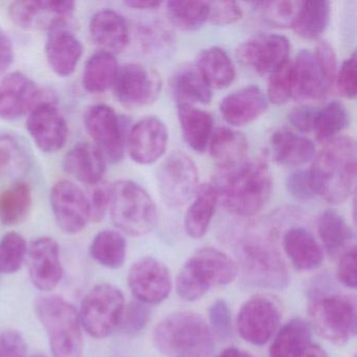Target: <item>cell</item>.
Instances as JSON below:
<instances>
[{
  "instance_id": "cell-4",
  "label": "cell",
  "mask_w": 357,
  "mask_h": 357,
  "mask_svg": "<svg viewBox=\"0 0 357 357\" xmlns=\"http://www.w3.org/2000/svg\"><path fill=\"white\" fill-rule=\"evenodd\" d=\"M239 273L227 254L212 248L197 250L183 264L176 278V291L183 300L202 298L214 286L231 283Z\"/></svg>"
},
{
  "instance_id": "cell-29",
  "label": "cell",
  "mask_w": 357,
  "mask_h": 357,
  "mask_svg": "<svg viewBox=\"0 0 357 357\" xmlns=\"http://www.w3.org/2000/svg\"><path fill=\"white\" fill-rule=\"evenodd\" d=\"M193 198L185 213V227L190 237L200 239L206 235L212 222L219 202L218 193L214 185L204 183L198 187Z\"/></svg>"
},
{
  "instance_id": "cell-22",
  "label": "cell",
  "mask_w": 357,
  "mask_h": 357,
  "mask_svg": "<svg viewBox=\"0 0 357 357\" xmlns=\"http://www.w3.org/2000/svg\"><path fill=\"white\" fill-rule=\"evenodd\" d=\"M45 55L51 70L57 76L66 78L76 70L82 58L83 45L66 24H62L49 31Z\"/></svg>"
},
{
  "instance_id": "cell-42",
  "label": "cell",
  "mask_w": 357,
  "mask_h": 357,
  "mask_svg": "<svg viewBox=\"0 0 357 357\" xmlns=\"http://www.w3.org/2000/svg\"><path fill=\"white\" fill-rule=\"evenodd\" d=\"M28 162V154L17 137L0 135V178L24 170Z\"/></svg>"
},
{
  "instance_id": "cell-52",
  "label": "cell",
  "mask_w": 357,
  "mask_h": 357,
  "mask_svg": "<svg viewBox=\"0 0 357 357\" xmlns=\"http://www.w3.org/2000/svg\"><path fill=\"white\" fill-rule=\"evenodd\" d=\"M89 199V211H91V221L100 222L103 220L110 206V185L99 183L93 185Z\"/></svg>"
},
{
  "instance_id": "cell-7",
  "label": "cell",
  "mask_w": 357,
  "mask_h": 357,
  "mask_svg": "<svg viewBox=\"0 0 357 357\" xmlns=\"http://www.w3.org/2000/svg\"><path fill=\"white\" fill-rule=\"evenodd\" d=\"M237 258L244 279L250 285L269 289L287 287V267L268 238L256 235L244 238L238 245Z\"/></svg>"
},
{
  "instance_id": "cell-9",
  "label": "cell",
  "mask_w": 357,
  "mask_h": 357,
  "mask_svg": "<svg viewBox=\"0 0 357 357\" xmlns=\"http://www.w3.org/2000/svg\"><path fill=\"white\" fill-rule=\"evenodd\" d=\"M124 294L116 286L100 284L83 298L79 313L83 329L95 338H105L120 325Z\"/></svg>"
},
{
  "instance_id": "cell-49",
  "label": "cell",
  "mask_w": 357,
  "mask_h": 357,
  "mask_svg": "<svg viewBox=\"0 0 357 357\" xmlns=\"http://www.w3.org/2000/svg\"><path fill=\"white\" fill-rule=\"evenodd\" d=\"M335 82L342 97L354 99L357 91V64L355 54H352L350 58L342 62L336 75Z\"/></svg>"
},
{
  "instance_id": "cell-40",
  "label": "cell",
  "mask_w": 357,
  "mask_h": 357,
  "mask_svg": "<svg viewBox=\"0 0 357 357\" xmlns=\"http://www.w3.org/2000/svg\"><path fill=\"white\" fill-rule=\"evenodd\" d=\"M169 20L181 31H196L208 18V1H169L167 3Z\"/></svg>"
},
{
  "instance_id": "cell-53",
  "label": "cell",
  "mask_w": 357,
  "mask_h": 357,
  "mask_svg": "<svg viewBox=\"0 0 357 357\" xmlns=\"http://www.w3.org/2000/svg\"><path fill=\"white\" fill-rule=\"evenodd\" d=\"M356 248H348L340 257L336 269L338 281L348 288L355 289L357 286Z\"/></svg>"
},
{
  "instance_id": "cell-3",
  "label": "cell",
  "mask_w": 357,
  "mask_h": 357,
  "mask_svg": "<svg viewBox=\"0 0 357 357\" xmlns=\"http://www.w3.org/2000/svg\"><path fill=\"white\" fill-rule=\"evenodd\" d=\"M155 348L169 357H211L214 336L197 313L183 311L162 319L153 332Z\"/></svg>"
},
{
  "instance_id": "cell-39",
  "label": "cell",
  "mask_w": 357,
  "mask_h": 357,
  "mask_svg": "<svg viewBox=\"0 0 357 357\" xmlns=\"http://www.w3.org/2000/svg\"><path fill=\"white\" fill-rule=\"evenodd\" d=\"M317 233L331 256L344 250L353 238L352 231L344 217L334 210H326L319 215Z\"/></svg>"
},
{
  "instance_id": "cell-55",
  "label": "cell",
  "mask_w": 357,
  "mask_h": 357,
  "mask_svg": "<svg viewBox=\"0 0 357 357\" xmlns=\"http://www.w3.org/2000/svg\"><path fill=\"white\" fill-rule=\"evenodd\" d=\"M319 110V108L312 106H298L292 108L291 112L288 114V120L301 132H310L314 131Z\"/></svg>"
},
{
  "instance_id": "cell-61",
  "label": "cell",
  "mask_w": 357,
  "mask_h": 357,
  "mask_svg": "<svg viewBox=\"0 0 357 357\" xmlns=\"http://www.w3.org/2000/svg\"><path fill=\"white\" fill-rule=\"evenodd\" d=\"M32 357H47V356H45V355H43V354H36V355H34V356H32Z\"/></svg>"
},
{
  "instance_id": "cell-25",
  "label": "cell",
  "mask_w": 357,
  "mask_h": 357,
  "mask_svg": "<svg viewBox=\"0 0 357 357\" xmlns=\"http://www.w3.org/2000/svg\"><path fill=\"white\" fill-rule=\"evenodd\" d=\"M64 170L84 185L101 183L106 172L107 162L103 154L93 144L80 143L66 153Z\"/></svg>"
},
{
  "instance_id": "cell-45",
  "label": "cell",
  "mask_w": 357,
  "mask_h": 357,
  "mask_svg": "<svg viewBox=\"0 0 357 357\" xmlns=\"http://www.w3.org/2000/svg\"><path fill=\"white\" fill-rule=\"evenodd\" d=\"M301 3L296 1H267L256 3L263 20L273 26H292Z\"/></svg>"
},
{
  "instance_id": "cell-37",
  "label": "cell",
  "mask_w": 357,
  "mask_h": 357,
  "mask_svg": "<svg viewBox=\"0 0 357 357\" xmlns=\"http://www.w3.org/2000/svg\"><path fill=\"white\" fill-rule=\"evenodd\" d=\"M33 204L32 189L17 181L0 192V221L5 225H17L28 217Z\"/></svg>"
},
{
  "instance_id": "cell-46",
  "label": "cell",
  "mask_w": 357,
  "mask_h": 357,
  "mask_svg": "<svg viewBox=\"0 0 357 357\" xmlns=\"http://www.w3.org/2000/svg\"><path fill=\"white\" fill-rule=\"evenodd\" d=\"M151 317V309L144 303L132 302L125 306L121 317L119 329L129 336H135L143 331Z\"/></svg>"
},
{
  "instance_id": "cell-11",
  "label": "cell",
  "mask_w": 357,
  "mask_h": 357,
  "mask_svg": "<svg viewBox=\"0 0 357 357\" xmlns=\"http://www.w3.org/2000/svg\"><path fill=\"white\" fill-rule=\"evenodd\" d=\"M83 122L93 145L101 151L106 162H121L124 156L125 139L116 112L109 106L96 104L86 108Z\"/></svg>"
},
{
  "instance_id": "cell-32",
  "label": "cell",
  "mask_w": 357,
  "mask_h": 357,
  "mask_svg": "<svg viewBox=\"0 0 357 357\" xmlns=\"http://www.w3.org/2000/svg\"><path fill=\"white\" fill-rule=\"evenodd\" d=\"M196 68L211 89H227L236 78L233 61L220 47H208L200 52Z\"/></svg>"
},
{
  "instance_id": "cell-47",
  "label": "cell",
  "mask_w": 357,
  "mask_h": 357,
  "mask_svg": "<svg viewBox=\"0 0 357 357\" xmlns=\"http://www.w3.org/2000/svg\"><path fill=\"white\" fill-rule=\"evenodd\" d=\"M211 332L219 340H227L231 334V314L225 300H217L208 309Z\"/></svg>"
},
{
  "instance_id": "cell-54",
  "label": "cell",
  "mask_w": 357,
  "mask_h": 357,
  "mask_svg": "<svg viewBox=\"0 0 357 357\" xmlns=\"http://www.w3.org/2000/svg\"><path fill=\"white\" fill-rule=\"evenodd\" d=\"M156 26H142L139 36L146 50L155 53L156 50L164 52L170 45L171 39L166 29L155 24Z\"/></svg>"
},
{
  "instance_id": "cell-17",
  "label": "cell",
  "mask_w": 357,
  "mask_h": 357,
  "mask_svg": "<svg viewBox=\"0 0 357 357\" xmlns=\"http://www.w3.org/2000/svg\"><path fill=\"white\" fill-rule=\"evenodd\" d=\"M26 129L37 147L45 153L60 151L68 141V123L54 98L41 102L29 114Z\"/></svg>"
},
{
  "instance_id": "cell-57",
  "label": "cell",
  "mask_w": 357,
  "mask_h": 357,
  "mask_svg": "<svg viewBox=\"0 0 357 357\" xmlns=\"http://www.w3.org/2000/svg\"><path fill=\"white\" fill-rule=\"evenodd\" d=\"M15 54H14L13 43L5 31L0 29V74L9 70L13 64Z\"/></svg>"
},
{
  "instance_id": "cell-16",
  "label": "cell",
  "mask_w": 357,
  "mask_h": 357,
  "mask_svg": "<svg viewBox=\"0 0 357 357\" xmlns=\"http://www.w3.org/2000/svg\"><path fill=\"white\" fill-rule=\"evenodd\" d=\"M128 285L139 302L156 305L164 302L172 289L168 267L153 257H144L131 266Z\"/></svg>"
},
{
  "instance_id": "cell-31",
  "label": "cell",
  "mask_w": 357,
  "mask_h": 357,
  "mask_svg": "<svg viewBox=\"0 0 357 357\" xmlns=\"http://www.w3.org/2000/svg\"><path fill=\"white\" fill-rule=\"evenodd\" d=\"M171 89L177 104L206 105L212 100V89L196 66H183L177 70L171 80Z\"/></svg>"
},
{
  "instance_id": "cell-59",
  "label": "cell",
  "mask_w": 357,
  "mask_h": 357,
  "mask_svg": "<svg viewBox=\"0 0 357 357\" xmlns=\"http://www.w3.org/2000/svg\"><path fill=\"white\" fill-rule=\"evenodd\" d=\"M216 357H252L248 353L244 351L239 350V349L231 347V348L225 349L222 352L219 353Z\"/></svg>"
},
{
  "instance_id": "cell-48",
  "label": "cell",
  "mask_w": 357,
  "mask_h": 357,
  "mask_svg": "<svg viewBox=\"0 0 357 357\" xmlns=\"http://www.w3.org/2000/svg\"><path fill=\"white\" fill-rule=\"evenodd\" d=\"M243 16L241 7L235 1L208 3V18L216 26H229L239 22Z\"/></svg>"
},
{
  "instance_id": "cell-35",
  "label": "cell",
  "mask_w": 357,
  "mask_h": 357,
  "mask_svg": "<svg viewBox=\"0 0 357 357\" xmlns=\"http://www.w3.org/2000/svg\"><path fill=\"white\" fill-rule=\"evenodd\" d=\"M331 14V5L325 0L301 3L292 22V29L298 36L307 40H315L327 29Z\"/></svg>"
},
{
  "instance_id": "cell-20",
  "label": "cell",
  "mask_w": 357,
  "mask_h": 357,
  "mask_svg": "<svg viewBox=\"0 0 357 357\" xmlns=\"http://www.w3.org/2000/svg\"><path fill=\"white\" fill-rule=\"evenodd\" d=\"M166 125L155 116L143 119L131 128L127 139V149L133 162L151 165L160 160L168 147Z\"/></svg>"
},
{
  "instance_id": "cell-34",
  "label": "cell",
  "mask_w": 357,
  "mask_h": 357,
  "mask_svg": "<svg viewBox=\"0 0 357 357\" xmlns=\"http://www.w3.org/2000/svg\"><path fill=\"white\" fill-rule=\"evenodd\" d=\"M310 344V325L301 319H291L275 336L269 349V356L302 357Z\"/></svg>"
},
{
  "instance_id": "cell-1",
  "label": "cell",
  "mask_w": 357,
  "mask_h": 357,
  "mask_svg": "<svg viewBox=\"0 0 357 357\" xmlns=\"http://www.w3.org/2000/svg\"><path fill=\"white\" fill-rule=\"evenodd\" d=\"M215 189L225 210L248 217L262 210L273 193V176L266 162L242 160L222 167L215 178Z\"/></svg>"
},
{
  "instance_id": "cell-18",
  "label": "cell",
  "mask_w": 357,
  "mask_h": 357,
  "mask_svg": "<svg viewBox=\"0 0 357 357\" xmlns=\"http://www.w3.org/2000/svg\"><path fill=\"white\" fill-rule=\"evenodd\" d=\"M290 45L280 35H260L244 41L236 50L238 61L256 74L271 75L289 60Z\"/></svg>"
},
{
  "instance_id": "cell-21",
  "label": "cell",
  "mask_w": 357,
  "mask_h": 357,
  "mask_svg": "<svg viewBox=\"0 0 357 357\" xmlns=\"http://www.w3.org/2000/svg\"><path fill=\"white\" fill-rule=\"evenodd\" d=\"M29 271L32 283L43 291L57 287L63 275L59 245L51 237L34 240L28 248Z\"/></svg>"
},
{
  "instance_id": "cell-24",
  "label": "cell",
  "mask_w": 357,
  "mask_h": 357,
  "mask_svg": "<svg viewBox=\"0 0 357 357\" xmlns=\"http://www.w3.org/2000/svg\"><path fill=\"white\" fill-rule=\"evenodd\" d=\"M89 32L101 51L114 56L122 53L130 39L126 20L112 10H101L93 14L89 22Z\"/></svg>"
},
{
  "instance_id": "cell-27",
  "label": "cell",
  "mask_w": 357,
  "mask_h": 357,
  "mask_svg": "<svg viewBox=\"0 0 357 357\" xmlns=\"http://www.w3.org/2000/svg\"><path fill=\"white\" fill-rule=\"evenodd\" d=\"M284 250L298 271H314L324 261V252L310 231L303 227H292L283 238Z\"/></svg>"
},
{
  "instance_id": "cell-44",
  "label": "cell",
  "mask_w": 357,
  "mask_h": 357,
  "mask_svg": "<svg viewBox=\"0 0 357 357\" xmlns=\"http://www.w3.org/2000/svg\"><path fill=\"white\" fill-rule=\"evenodd\" d=\"M294 96V72L290 60L284 62L269 76L267 100L275 105H283Z\"/></svg>"
},
{
  "instance_id": "cell-19",
  "label": "cell",
  "mask_w": 357,
  "mask_h": 357,
  "mask_svg": "<svg viewBox=\"0 0 357 357\" xmlns=\"http://www.w3.org/2000/svg\"><path fill=\"white\" fill-rule=\"evenodd\" d=\"M51 206L56 222L64 233H80L91 221L87 196L72 181H60L54 185Z\"/></svg>"
},
{
  "instance_id": "cell-38",
  "label": "cell",
  "mask_w": 357,
  "mask_h": 357,
  "mask_svg": "<svg viewBox=\"0 0 357 357\" xmlns=\"http://www.w3.org/2000/svg\"><path fill=\"white\" fill-rule=\"evenodd\" d=\"M127 244L122 234L116 231H100L91 242L89 252L102 266L116 269L126 260Z\"/></svg>"
},
{
  "instance_id": "cell-8",
  "label": "cell",
  "mask_w": 357,
  "mask_h": 357,
  "mask_svg": "<svg viewBox=\"0 0 357 357\" xmlns=\"http://www.w3.org/2000/svg\"><path fill=\"white\" fill-rule=\"evenodd\" d=\"M313 327L321 337L334 344H346L356 330V308L348 296H317L308 307Z\"/></svg>"
},
{
  "instance_id": "cell-12",
  "label": "cell",
  "mask_w": 357,
  "mask_h": 357,
  "mask_svg": "<svg viewBox=\"0 0 357 357\" xmlns=\"http://www.w3.org/2000/svg\"><path fill=\"white\" fill-rule=\"evenodd\" d=\"M114 97L128 108H139L155 102L162 89L160 75L143 64L128 63L119 68Z\"/></svg>"
},
{
  "instance_id": "cell-15",
  "label": "cell",
  "mask_w": 357,
  "mask_h": 357,
  "mask_svg": "<svg viewBox=\"0 0 357 357\" xmlns=\"http://www.w3.org/2000/svg\"><path fill=\"white\" fill-rule=\"evenodd\" d=\"M75 9L74 1L24 0L11 3L9 16L14 24L24 30L51 31L56 26L66 24Z\"/></svg>"
},
{
  "instance_id": "cell-43",
  "label": "cell",
  "mask_w": 357,
  "mask_h": 357,
  "mask_svg": "<svg viewBox=\"0 0 357 357\" xmlns=\"http://www.w3.org/2000/svg\"><path fill=\"white\" fill-rule=\"evenodd\" d=\"M28 254L26 240L20 234L11 231L0 240V273H15L22 268Z\"/></svg>"
},
{
  "instance_id": "cell-30",
  "label": "cell",
  "mask_w": 357,
  "mask_h": 357,
  "mask_svg": "<svg viewBox=\"0 0 357 357\" xmlns=\"http://www.w3.org/2000/svg\"><path fill=\"white\" fill-rule=\"evenodd\" d=\"M179 125L183 139L196 152L206 151L213 130V118L208 112L188 104H178Z\"/></svg>"
},
{
  "instance_id": "cell-50",
  "label": "cell",
  "mask_w": 357,
  "mask_h": 357,
  "mask_svg": "<svg viewBox=\"0 0 357 357\" xmlns=\"http://www.w3.org/2000/svg\"><path fill=\"white\" fill-rule=\"evenodd\" d=\"M313 54H314L315 60H317L321 75L325 79L326 84L330 89L335 83L336 75H337L335 52L329 43L321 41L317 45L315 53Z\"/></svg>"
},
{
  "instance_id": "cell-23",
  "label": "cell",
  "mask_w": 357,
  "mask_h": 357,
  "mask_svg": "<svg viewBox=\"0 0 357 357\" xmlns=\"http://www.w3.org/2000/svg\"><path fill=\"white\" fill-rule=\"evenodd\" d=\"M268 107V100L257 86H248L227 96L219 110L227 124L241 127L260 118Z\"/></svg>"
},
{
  "instance_id": "cell-33",
  "label": "cell",
  "mask_w": 357,
  "mask_h": 357,
  "mask_svg": "<svg viewBox=\"0 0 357 357\" xmlns=\"http://www.w3.org/2000/svg\"><path fill=\"white\" fill-rule=\"evenodd\" d=\"M211 156L220 168L233 166L242 162L248 150V141L243 133L227 127H218L213 130L210 142Z\"/></svg>"
},
{
  "instance_id": "cell-36",
  "label": "cell",
  "mask_w": 357,
  "mask_h": 357,
  "mask_svg": "<svg viewBox=\"0 0 357 357\" xmlns=\"http://www.w3.org/2000/svg\"><path fill=\"white\" fill-rule=\"evenodd\" d=\"M119 72L118 62L112 54L100 51L85 64L83 87L91 93H102L114 86Z\"/></svg>"
},
{
  "instance_id": "cell-13",
  "label": "cell",
  "mask_w": 357,
  "mask_h": 357,
  "mask_svg": "<svg viewBox=\"0 0 357 357\" xmlns=\"http://www.w3.org/2000/svg\"><path fill=\"white\" fill-rule=\"evenodd\" d=\"M281 321L279 304L266 296L250 298L240 309L237 317V330L245 342L255 346L266 344Z\"/></svg>"
},
{
  "instance_id": "cell-2",
  "label": "cell",
  "mask_w": 357,
  "mask_h": 357,
  "mask_svg": "<svg viewBox=\"0 0 357 357\" xmlns=\"http://www.w3.org/2000/svg\"><path fill=\"white\" fill-rule=\"evenodd\" d=\"M315 195L331 204L350 197L356 183V146L351 137L330 141L315 156L309 169Z\"/></svg>"
},
{
  "instance_id": "cell-5",
  "label": "cell",
  "mask_w": 357,
  "mask_h": 357,
  "mask_svg": "<svg viewBox=\"0 0 357 357\" xmlns=\"http://www.w3.org/2000/svg\"><path fill=\"white\" fill-rule=\"evenodd\" d=\"M35 310L49 336L54 357H82V325L74 305L61 296H45L37 298Z\"/></svg>"
},
{
  "instance_id": "cell-41",
  "label": "cell",
  "mask_w": 357,
  "mask_h": 357,
  "mask_svg": "<svg viewBox=\"0 0 357 357\" xmlns=\"http://www.w3.org/2000/svg\"><path fill=\"white\" fill-rule=\"evenodd\" d=\"M350 123V114L346 106L333 101L319 110L314 131L321 142H330L337 133L342 132Z\"/></svg>"
},
{
  "instance_id": "cell-10",
  "label": "cell",
  "mask_w": 357,
  "mask_h": 357,
  "mask_svg": "<svg viewBox=\"0 0 357 357\" xmlns=\"http://www.w3.org/2000/svg\"><path fill=\"white\" fill-rule=\"evenodd\" d=\"M156 181L165 204L171 208H181L187 204L197 191V167L187 154L175 152L160 165Z\"/></svg>"
},
{
  "instance_id": "cell-6",
  "label": "cell",
  "mask_w": 357,
  "mask_h": 357,
  "mask_svg": "<svg viewBox=\"0 0 357 357\" xmlns=\"http://www.w3.org/2000/svg\"><path fill=\"white\" fill-rule=\"evenodd\" d=\"M109 211L114 225L131 237L147 235L158 221L153 199L135 181H119L110 185Z\"/></svg>"
},
{
  "instance_id": "cell-51",
  "label": "cell",
  "mask_w": 357,
  "mask_h": 357,
  "mask_svg": "<svg viewBox=\"0 0 357 357\" xmlns=\"http://www.w3.org/2000/svg\"><path fill=\"white\" fill-rule=\"evenodd\" d=\"M286 188L292 197L302 202L312 199L317 196L313 191L308 170L294 171L291 174L288 175L286 179Z\"/></svg>"
},
{
  "instance_id": "cell-56",
  "label": "cell",
  "mask_w": 357,
  "mask_h": 357,
  "mask_svg": "<svg viewBox=\"0 0 357 357\" xmlns=\"http://www.w3.org/2000/svg\"><path fill=\"white\" fill-rule=\"evenodd\" d=\"M26 344L24 336L15 330L0 333V357H26Z\"/></svg>"
},
{
  "instance_id": "cell-28",
  "label": "cell",
  "mask_w": 357,
  "mask_h": 357,
  "mask_svg": "<svg viewBox=\"0 0 357 357\" xmlns=\"http://www.w3.org/2000/svg\"><path fill=\"white\" fill-rule=\"evenodd\" d=\"M269 143L273 158L282 166H302L315 155L314 145L310 139L286 129L273 133Z\"/></svg>"
},
{
  "instance_id": "cell-60",
  "label": "cell",
  "mask_w": 357,
  "mask_h": 357,
  "mask_svg": "<svg viewBox=\"0 0 357 357\" xmlns=\"http://www.w3.org/2000/svg\"><path fill=\"white\" fill-rule=\"evenodd\" d=\"M302 357H328V355L326 354L325 351H324L321 347L317 346V344H311L310 346L307 348V350L305 351Z\"/></svg>"
},
{
  "instance_id": "cell-26",
  "label": "cell",
  "mask_w": 357,
  "mask_h": 357,
  "mask_svg": "<svg viewBox=\"0 0 357 357\" xmlns=\"http://www.w3.org/2000/svg\"><path fill=\"white\" fill-rule=\"evenodd\" d=\"M294 72V97L296 100L311 101L325 98L329 91L325 79L317 66L314 54L302 50L292 63Z\"/></svg>"
},
{
  "instance_id": "cell-14",
  "label": "cell",
  "mask_w": 357,
  "mask_h": 357,
  "mask_svg": "<svg viewBox=\"0 0 357 357\" xmlns=\"http://www.w3.org/2000/svg\"><path fill=\"white\" fill-rule=\"evenodd\" d=\"M22 72L10 73L0 82V119L16 121L30 114L39 103L51 99Z\"/></svg>"
},
{
  "instance_id": "cell-58",
  "label": "cell",
  "mask_w": 357,
  "mask_h": 357,
  "mask_svg": "<svg viewBox=\"0 0 357 357\" xmlns=\"http://www.w3.org/2000/svg\"><path fill=\"white\" fill-rule=\"evenodd\" d=\"M162 3L160 1H145V0H130L126 1L125 5L127 7L131 8L135 10H154L158 9L162 6Z\"/></svg>"
}]
</instances>
